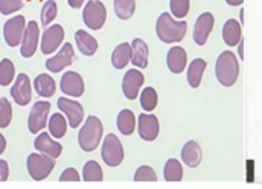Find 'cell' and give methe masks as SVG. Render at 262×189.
Here are the masks:
<instances>
[{"label": "cell", "mask_w": 262, "mask_h": 189, "mask_svg": "<svg viewBox=\"0 0 262 189\" xmlns=\"http://www.w3.org/2000/svg\"><path fill=\"white\" fill-rule=\"evenodd\" d=\"M238 57H239V60H244V45H243V41L238 45Z\"/></svg>", "instance_id": "43"}, {"label": "cell", "mask_w": 262, "mask_h": 189, "mask_svg": "<svg viewBox=\"0 0 262 189\" xmlns=\"http://www.w3.org/2000/svg\"><path fill=\"white\" fill-rule=\"evenodd\" d=\"M201 159H203V151L200 143L196 140H188L182 150L183 163L189 168H196L201 163Z\"/></svg>", "instance_id": "22"}, {"label": "cell", "mask_w": 262, "mask_h": 189, "mask_svg": "<svg viewBox=\"0 0 262 189\" xmlns=\"http://www.w3.org/2000/svg\"><path fill=\"white\" fill-rule=\"evenodd\" d=\"M215 75L221 86L232 87L236 84L239 76V60L238 57L230 52L224 51L218 55L216 64H215Z\"/></svg>", "instance_id": "2"}, {"label": "cell", "mask_w": 262, "mask_h": 189, "mask_svg": "<svg viewBox=\"0 0 262 189\" xmlns=\"http://www.w3.org/2000/svg\"><path fill=\"white\" fill-rule=\"evenodd\" d=\"M131 60V45L130 43H121L115 48L112 54V64L116 69H124Z\"/></svg>", "instance_id": "27"}, {"label": "cell", "mask_w": 262, "mask_h": 189, "mask_svg": "<svg viewBox=\"0 0 262 189\" xmlns=\"http://www.w3.org/2000/svg\"><path fill=\"white\" fill-rule=\"evenodd\" d=\"M102 133H104V125L101 119L96 116H89L78 133V143L81 150L85 153L95 151L102 140Z\"/></svg>", "instance_id": "3"}, {"label": "cell", "mask_w": 262, "mask_h": 189, "mask_svg": "<svg viewBox=\"0 0 262 189\" xmlns=\"http://www.w3.org/2000/svg\"><path fill=\"white\" fill-rule=\"evenodd\" d=\"M115 14L121 20H128L136 11V0H115Z\"/></svg>", "instance_id": "31"}, {"label": "cell", "mask_w": 262, "mask_h": 189, "mask_svg": "<svg viewBox=\"0 0 262 189\" xmlns=\"http://www.w3.org/2000/svg\"><path fill=\"white\" fill-rule=\"evenodd\" d=\"M166 64L168 69L172 73H182L185 67L188 66V54L182 46H174L168 51L166 55Z\"/></svg>", "instance_id": "20"}, {"label": "cell", "mask_w": 262, "mask_h": 189, "mask_svg": "<svg viewBox=\"0 0 262 189\" xmlns=\"http://www.w3.org/2000/svg\"><path fill=\"white\" fill-rule=\"evenodd\" d=\"M239 23L243 25L244 23V11L241 9V12H239Z\"/></svg>", "instance_id": "45"}, {"label": "cell", "mask_w": 262, "mask_h": 189, "mask_svg": "<svg viewBox=\"0 0 262 189\" xmlns=\"http://www.w3.org/2000/svg\"><path fill=\"white\" fill-rule=\"evenodd\" d=\"M82 20L87 28L92 31H98L104 26L107 20V8L99 0H90L82 9Z\"/></svg>", "instance_id": "5"}, {"label": "cell", "mask_w": 262, "mask_h": 189, "mask_svg": "<svg viewBox=\"0 0 262 189\" xmlns=\"http://www.w3.org/2000/svg\"><path fill=\"white\" fill-rule=\"evenodd\" d=\"M40 40V28H38V23L35 20H31L28 25H26V29H25V34H23V38H21V48H20V54L23 58H31L34 57L37 48H38V41Z\"/></svg>", "instance_id": "9"}, {"label": "cell", "mask_w": 262, "mask_h": 189, "mask_svg": "<svg viewBox=\"0 0 262 189\" xmlns=\"http://www.w3.org/2000/svg\"><path fill=\"white\" fill-rule=\"evenodd\" d=\"M60 180L61 182H79L81 177H79V174H78V171L75 168H67L61 173Z\"/></svg>", "instance_id": "39"}, {"label": "cell", "mask_w": 262, "mask_h": 189, "mask_svg": "<svg viewBox=\"0 0 262 189\" xmlns=\"http://www.w3.org/2000/svg\"><path fill=\"white\" fill-rule=\"evenodd\" d=\"M166 182H180L183 179V166L177 159H168L163 168Z\"/></svg>", "instance_id": "28"}, {"label": "cell", "mask_w": 262, "mask_h": 189, "mask_svg": "<svg viewBox=\"0 0 262 189\" xmlns=\"http://www.w3.org/2000/svg\"><path fill=\"white\" fill-rule=\"evenodd\" d=\"M148 58H149L148 45L142 38H134L131 43V64L134 67L143 69L148 66Z\"/></svg>", "instance_id": "21"}, {"label": "cell", "mask_w": 262, "mask_h": 189, "mask_svg": "<svg viewBox=\"0 0 262 189\" xmlns=\"http://www.w3.org/2000/svg\"><path fill=\"white\" fill-rule=\"evenodd\" d=\"M25 29H26V20L23 15H15L9 18L3 26V37H5L6 45L11 48L18 46L21 43Z\"/></svg>", "instance_id": "7"}, {"label": "cell", "mask_w": 262, "mask_h": 189, "mask_svg": "<svg viewBox=\"0 0 262 189\" xmlns=\"http://www.w3.org/2000/svg\"><path fill=\"white\" fill-rule=\"evenodd\" d=\"M75 58V51H73V46L70 43H63L61 49L58 51L57 55H54L52 58H48L46 60V67L49 72H54V73H58L61 72L63 69L69 67L72 61Z\"/></svg>", "instance_id": "15"}, {"label": "cell", "mask_w": 262, "mask_h": 189, "mask_svg": "<svg viewBox=\"0 0 262 189\" xmlns=\"http://www.w3.org/2000/svg\"><path fill=\"white\" fill-rule=\"evenodd\" d=\"M191 2L189 0H169L171 15L176 18H185L189 12Z\"/></svg>", "instance_id": "35"}, {"label": "cell", "mask_w": 262, "mask_h": 189, "mask_svg": "<svg viewBox=\"0 0 262 189\" xmlns=\"http://www.w3.org/2000/svg\"><path fill=\"white\" fill-rule=\"evenodd\" d=\"M15 76V67L9 58H5L0 61V86L6 87L14 81Z\"/></svg>", "instance_id": "33"}, {"label": "cell", "mask_w": 262, "mask_h": 189, "mask_svg": "<svg viewBox=\"0 0 262 189\" xmlns=\"http://www.w3.org/2000/svg\"><path fill=\"white\" fill-rule=\"evenodd\" d=\"M60 89H61V92L64 93L66 96L79 98L84 93V81H82L79 73H76L73 70H69L61 76Z\"/></svg>", "instance_id": "16"}, {"label": "cell", "mask_w": 262, "mask_h": 189, "mask_svg": "<svg viewBox=\"0 0 262 189\" xmlns=\"http://www.w3.org/2000/svg\"><path fill=\"white\" fill-rule=\"evenodd\" d=\"M143 81H145V76L139 69H130L124 75L122 92H124L127 99L133 101V99H136L139 96V92H140V87L143 86Z\"/></svg>", "instance_id": "17"}, {"label": "cell", "mask_w": 262, "mask_h": 189, "mask_svg": "<svg viewBox=\"0 0 262 189\" xmlns=\"http://www.w3.org/2000/svg\"><path fill=\"white\" fill-rule=\"evenodd\" d=\"M102 160L108 166H119L124 160V146L118 136L107 134L102 142V151H101Z\"/></svg>", "instance_id": "6"}, {"label": "cell", "mask_w": 262, "mask_h": 189, "mask_svg": "<svg viewBox=\"0 0 262 189\" xmlns=\"http://www.w3.org/2000/svg\"><path fill=\"white\" fill-rule=\"evenodd\" d=\"M137 131H139V136L143 140H146V142L156 140L157 136H159V131H160V124H159L157 116H154L151 113H142V115H139V119H137Z\"/></svg>", "instance_id": "13"}, {"label": "cell", "mask_w": 262, "mask_h": 189, "mask_svg": "<svg viewBox=\"0 0 262 189\" xmlns=\"http://www.w3.org/2000/svg\"><path fill=\"white\" fill-rule=\"evenodd\" d=\"M116 124H118V130H119L124 136H131V134L136 131L137 121H136L134 113H133L131 110H128V109H125V110H122V112L118 115Z\"/></svg>", "instance_id": "26"}, {"label": "cell", "mask_w": 262, "mask_h": 189, "mask_svg": "<svg viewBox=\"0 0 262 189\" xmlns=\"http://www.w3.org/2000/svg\"><path fill=\"white\" fill-rule=\"evenodd\" d=\"M206 67H207V63L203 58H195L188 66V82L192 89L200 87Z\"/></svg>", "instance_id": "25"}, {"label": "cell", "mask_w": 262, "mask_h": 189, "mask_svg": "<svg viewBox=\"0 0 262 189\" xmlns=\"http://www.w3.org/2000/svg\"><path fill=\"white\" fill-rule=\"evenodd\" d=\"M64 41V29L61 25L48 26L41 35V52L45 55L54 54Z\"/></svg>", "instance_id": "10"}, {"label": "cell", "mask_w": 262, "mask_h": 189, "mask_svg": "<svg viewBox=\"0 0 262 189\" xmlns=\"http://www.w3.org/2000/svg\"><path fill=\"white\" fill-rule=\"evenodd\" d=\"M49 112H51V102L48 101H37L32 106L28 119V128L32 134H38L46 127Z\"/></svg>", "instance_id": "8"}, {"label": "cell", "mask_w": 262, "mask_h": 189, "mask_svg": "<svg viewBox=\"0 0 262 189\" xmlns=\"http://www.w3.org/2000/svg\"><path fill=\"white\" fill-rule=\"evenodd\" d=\"M75 40H76V46H78V49H79V52L82 55L92 57V55L96 54V51H98V41L89 32L78 29L75 32Z\"/></svg>", "instance_id": "23"}, {"label": "cell", "mask_w": 262, "mask_h": 189, "mask_svg": "<svg viewBox=\"0 0 262 189\" xmlns=\"http://www.w3.org/2000/svg\"><path fill=\"white\" fill-rule=\"evenodd\" d=\"M48 127H49V133L55 137V139H61L64 137L66 131H67V122H66L64 115L61 113H54L49 121H48Z\"/></svg>", "instance_id": "29"}, {"label": "cell", "mask_w": 262, "mask_h": 189, "mask_svg": "<svg viewBox=\"0 0 262 189\" xmlns=\"http://www.w3.org/2000/svg\"><path fill=\"white\" fill-rule=\"evenodd\" d=\"M12 119V107L6 98H0V128H6Z\"/></svg>", "instance_id": "36"}, {"label": "cell", "mask_w": 262, "mask_h": 189, "mask_svg": "<svg viewBox=\"0 0 262 189\" xmlns=\"http://www.w3.org/2000/svg\"><path fill=\"white\" fill-rule=\"evenodd\" d=\"M223 40L227 46L235 48L243 41V28L241 23L235 18H229L223 26Z\"/></svg>", "instance_id": "19"}, {"label": "cell", "mask_w": 262, "mask_h": 189, "mask_svg": "<svg viewBox=\"0 0 262 189\" xmlns=\"http://www.w3.org/2000/svg\"><path fill=\"white\" fill-rule=\"evenodd\" d=\"M82 179L85 182H102L104 173L96 160H89L82 168Z\"/></svg>", "instance_id": "30"}, {"label": "cell", "mask_w": 262, "mask_h": 189, "mask_svg": "<svg viewBox=\"0 0 262 189\" xmlns=\"http://www.w3.org/2000/svg\"><path fill=\"white\" fill-rule=\"evenodd\" d=\"M34 89L41 98H51V96H54V93L57 90V84H55V79L51 75L40 73L34 79Z\"/></svg>", "instance_id": "24"}, {"label": "cell", "mask_w": 262, "mask_h": 189, "mask_svg": "<svg viewBox=\"0 0 262 189\" xmlns=\"http://www.w3.org/2000/svg\"><path fill=\"white\" fill-rule=\"evenodd\" d=\"M11 96L15 101V104L25 107L31 102L32 99V87H31V81L29 76L26 73H20L17 75V79L14 82V86L11 87Z\"/></svg>", "instance_id": "12"}, {"label": "cell", "mask_w": 262, "mask_h": 189, "mask_svg": "<svg viewBox=\"0 0 262 189\" xmlns=\"http://www.w3.org/2000/svg\"><path fill=\"white\" fill-rule=\"evenodd\" d=\"M5 148H6V139H5V136L0 133V154L5 151Z\"/></svg>", "instance_id": "42"}, {"label": "cell", "mask_w": 262, "mask_h": 189, "mask_svg": "<svg viewBox=\"0 0 262 189\" xmlns=\"http://www.w3.org/2000/svg\"><path fill=\"white\" fill-rule=\"evenodd\" d=\"M213 25H215V18L210 12H203L196 17L192 37H194V41L198 46L206 45V41H207L212 29H213Z\"/></svg>", "instance_id": "14"}, {"label": "cell", "mask_w": 262, "mask_h": 189, "mask_svg": "<svg viewBox=\"0 0 262 189\" xmlns=\"http://www.w3.org/2000/svg\"><path fill=\"white\" fill-rule=\"evenodd\" d=\"M8 176H9V166L5 160H0V182L8 180Z\"/></svg>", "instance_id": "40"}, {"label": "cell", "mask_w": 262, "mask_h": 189, "mask_svg": "<svg viewBox=\"0 0 262 189\" xmlns=\"http://www.w3.org/2000/svg\"><path fill=\"white\" fill-rule=\"evenodd\" d=\"M67 2H69V6L75 8V9H78L84 5V0H67Z\"/></svg>", "instance_id": "41"}, {"label": "cell", "mask_w": 262, "mask_h": 189, "mask_svg": "<svg viewBox=\"0 0 262 189\" xmlns=\"http://www.w3.org/2000/svg\"><path fill=\"white\" fill-rule=\"evenodd\" d=\"M26 165H28V173L29 176L40 182V180H45L46 177H49V174L54 171V166H55V159L46 156V154H40V153H34L28 157L26 160Z\"/></svg>", "instance_id": "4"}, {"label": "cell", "mask_w": 262, "mask_h": 189, "mask_svg": "<svg viewBox=\"0 0 262 189\" xmlns=\"http://www.w3.org/2000/svg\"><path fill=\"white\" fill-rule=\"evenodd\" d=\"M140 106L148 113L157 107V92L152 87H146L140 92Z\"/></svg>", "instance_id": "32"}, {"label": "cell", "mask_w": 262, "mask_h": 189, "mask_svg": "<svg viewBox=\"0 0 262 189\" xmlns=\"http://www.w3.org/2000/svg\"><path fill=\"white\" fill-rule=\"evenodd\" d=\"M57 12H58V6H57V2L54 0H46L43 8H41V25L43 26H49L54 18L57 17Z\"/></svg>", "instance_id": "34"}, {"label": "cell", "mask_w": 262, "mask_h": 189, "mask_svg": "<svg viewBox=\"0 0 262 189\" xmlns=\"http://www.w3.org/2000/svg\"><path fill=\"white\" fill-rule=\"evenodd\" d=\"M134 180L136 182H156L157 180V174H156V171L151 166L143 165V166H140L134 173Z\"/></svg>", "instance_id": "37"}, {"label": "cell", "mask_w": 262, "mask_h": 189, "mask_svg": "<svg viewBox=\"0 0 262 189\" xmlns=\"http://www.w3.org/2000/svg\"><path fill=\"white\" fill-rule=\"evenodd\" d=\"M226 3H227L229 6H239V5L244 3V0H226Z\"/></svg>", "instance_id": "44"}, {"label": "cell", "mask_w": 262, "mask_h": 189, "mask_svg": "<svg viewBox=\"0 0 262 189\" xmlns=\"http://www.w3.org/2000/svg\"><path fill=\"white\" fill-rule=\"evenodd\" d=\"M34 146L38 153H43L52 159H58L63 153V145L60 142L54 140L49 133H43V131L38 133V136L34 142Z\"/></svg>", "instance_id": "18"}, {"label": "cell", "mask_w": 262, "mask_h": 189, "mask_svg": "<svg viewBox=\"0 0 262 189\" xmlns=\"http://www.w3.org/2000/svg\"><path fill=\"white\" fill-rule=\"evenodd\" d=\"M60 112L67 116V122L72 128H78L81 125V122L84 121V109L79 102L73 101V99H69V98H60L58 102H57Z\"/></svg>", "instance_id": "11"}, {"label": "cell", "mask_w": 262, "mask_h": 189, "mask_svg": "<svg viewBox=\"0 0 262 189\" xmlns=\"http://www.w3.org/2000/svg\"><path fill=\"white\" fill-rule=\"evenodd\" d=\"M188 31V23L185 20H176L169 12L160 14L156 23V32L162 43H180Z\"/></svg>", "instance_id": "1"}, {"label": "cell", "mask_w": 262, "mask_h": 189, "mask_svg": "<svg viewBox=\"0 0 262 189\" xmlns=\"http://www.w3.org/2000/svg\"><path fill=\"white\" fill-rule=\"evenodd\" d=\"M23 8L21 0H0V12L3 15H9L12 12H17Z\"/></svg>", "instance_id": "38"}]
</instances>
